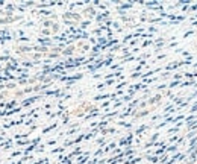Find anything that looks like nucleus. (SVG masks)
<instances>
[{
  "instance_id": "f03ea898",
  "label": "nucleus",
  "mask_w": 197,
  "mask_h": 164,
  "mask_svg": "<svg viewBox=\"0 0 197 164\" xmlns=\"http://www.w3.org/2000/svg\"><path fill=\"white\" fill-rule=\"evenodd\" d=\"M196 160H197V150L191 152V153H188V164H193Z\"/></svg>"
},
{
  "instance_id": "7ed1b4c3",
  "label": "nucleus",
  "mask_w": 197,
  "mask_h": 164,
  "mask_svg": "<svg viewBox=\"0 0 197 164\" xmlns=\"http://www.w3.org/2000/svg\"><path fill=\"white\" fill-rule=\"evenodd\" d=\"M84 14H85L87 17H94V14H96V11H94V8H87V9L84 11Z\"/></svg>"
},
{
  "instance_id": "0eeeda50",
  "label": "nucleus",
  "mask_w": 197,
  "mask_h": 164,
  "mask_svg": "<svg viewBox=\"0 0 197 164\" xmlns=\"http://www.w3.org/2000/svg\"><path fill=\"white\" fill-rule=\"evenodd\" d=\"M159 135H161L159 132H156V134H153V135H152V138H150V143H155V141H156V140L159 138Z\"/></svg>"
},
{
  "instance_id": "39448f33",
  "label": "nucleus",
  "mask_w": 197,
  "mask_h": 164,
  "mask_svg": "<svg viewBox=\"0 0 197 164\" xmlns=\"http://www.w3.org/2000/svg\"><path fill=\"white\" fill-rule=\"evenodd\" d=\"M73 50H74V46H68V47H67V49H65L62 53H64V55H72Z\"/></svg>"
},
{
  "instance_id": "f257e3e1",
  "label": "nucleus",
  "mask_w": 197,
  "mask_h": 164,
  "mask_svg": "<svg viewBox=\"0 0 197 164\" xmlns=\"http://www.w3.org/2000/svg\"><path fill=\"white\" fill-rule=\"evenodd\" d=\"M161 100H162V94H155L152 99L147 100V105H158Z\"/></svg>"
},
{
  "instance_id": "423d86ee",
  "label": "nucleus",
  "mask_w": 197,
  "mask_h": 164,
  "mask_svg": "<svg viewBox=\"0 0 197 164\" xmlns=\"http://www.w3.org/2000/svg\"><path fill=\"white\" fill-rule=\"evenodd\" d=\"M159 160H161V158H159L158 155H153V157H149V161H150V163H158Z\"/></svg>"
},
{
  "instance_id": "1a4fd4ad",
  "label": "nucleus",
  "mask_w": 197,
  "mask_h": 164,
  "mask_svg": "<svg viewBox=\"0 0 197 164\" xmlns=\"http://www.w3.org/2000/svg\"><path fill=\"white\" fill-rule=\"evenodd\" d=\"M147 114H149V111H147V109H144V111H140L137 116H138V117H144V116H147Z\"/></svg>"
},
{
  "instance_id": "20e7f679",
  "label": "nucleus",
  "mask_w": 197,
  "mask_h": 164,
  "mask_svg": "<svg viewBox=\"0 0 197 164\" xmlns=\"http://www.w3.org/2000/svg\"><path fill=\"white\" fill-rule=\"evenodd\" d=\"M187 128H188V131H196V128H197V119L194 120V122L188 123V125H187Z\"/></svg>"
},
{
  "instance_id": "9d476101",
  "label": "nucleus",
  "mask_w": 197,
  "mask_h": 164,
  "mask_svg": "<svg viewBox=\"0 0 197 164\" xmlns=\"http://www.w3.org/2000/svg\"><path fill=\"white\" fill-rule=\"evenodd\" d=\"M167 160H168V155H167V153H165V155H162V157H161V163L165 164V163H167Z\"/></svg>"
},
{
  "instance_id": "6e6552de",
  "label": "nucleus",
  "mask_w": 197,
  "mask_h": 164,
  "mask_svg": "<svg viewBox=\"0 0 197 164\" xmlns=\"http://www.w3.org/2000/svg\"><path fill=\"white\" fill-rule=\"evenodd\" d=\"M176 150H178V145H173L167 149V153H168V152H176Z\"/></svg>"
}]
</instances>
